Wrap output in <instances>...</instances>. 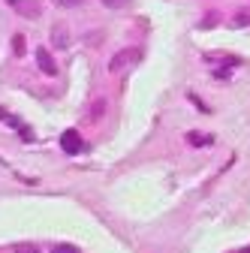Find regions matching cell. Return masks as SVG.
I'll use <instances>...</instances> for the list:
<instances>
[{
	"instance_id": "obj_1",
	"label": "cell",
	"mask_w": 250,
	"mask_h": 253,
	"mask_svg": "<svg viewBox=\"0 0 250 253\" xmlns=\"http://www.w3.org/2000/svg\"><path fill=\"white\" fill-rule=\"evenodd\" d=\"M6 6H9L12 12H18L21 18H40V15H42L40 0H6Z\"/></svg>"
},
{
	"instance_id": "obj_2",
	"label": "cell",
	"mask_w": 250,
	"mask_h": 253,
	"mask_svg": "<svg viewBox=\"0 0 250 253\" xmlns=\"http://www.w3.org/2000/svg\"><path fill=\"white\" fill-rule=\"evenodd\" d=\"M136 60H142V51H139V48H124V51H118V54L109 60V70L118 73V70L130 67V63H136Z\"/></svg>"
},
{
	"instance_id": "obj_3",
	"label": "cell",
	"mask_w": 250,
	"mask_h": 253,
	"mask_svg": "<svg viewBox=\"0 0 250 253\" xmlns=\"http://www.w3.org/2000/svg\"><path fill=\"white\" fill-rule=\"evenodd\" d=\"M60 148H64V154H79V151H84V142H82L79 130H64V136H60Z\"/></svg>"
},
{
	"instance_id": "obj_4",
	"label": "cell",
	"mask_w": 250,
	"mask_h": 253,
	"mask_svg": "<svg viewBox=\"0 0 250 253\" xmlns=\"http://www.w3.org/2000/svg\"><path fill=\"white\" fill-rule=\"evenodd\" d=\"M51 42H54V48H70V42H73L70 27L67 24H54L51 27Z\"/></svg>"
},
{
	"instance_id": "obj_5",
	"label": "cell",
	"mask_w": 250,
	"mask_h": 253,
	"mask_svg": "<svg viewBox=\"0 0 250 253\" xmlns=\"http://www.w3.org/2000/svg\"><path fill=\"white\" fill-rule=\"evenodd\" d=\"M37 63H40V70H42L45 76H57V63L51 60L48 48H37Z\"/></svg>"
},
{
	"instance_id": "obj_6",
	"label": "cell",
	"mask_w": 250,
	"mask_h": 253,
	"mask_svg": "<svg viewBox=\"0 0 250 253\" xmlns=\"http://www.w3.org/2000/svg\"><path fill=\"white\" fill-rule=\"evenodd\" d=\"M187 142L190 145H214V136H208V133H187Z\"/></svg>"
},
{
	"instance_id": "obj_7",
	"label": "cell",
	"mask_w": 250,
	"mask_h": 253,
	"mask_svg": "<svg viewBox=\"0 0 250 253\" xmlns=\"http://www.w3.org/2000/svg\"><path fill=\"white\" fill-rule=\"evenodd\" d=\"M103 115H106V100H97V103H93V106H90V121H93V124H97V121H100Z\"/></svg>"
},
{
	"instance_id": "obj_8",
	"label": "cell",
	"mask_w": 250,
	"mask_h": 253,
	"mask_svg": "<svg viewBox=\"0 0 250 253\" xmlns=\"http://www.w3.org/2000/svg\"><path fill=\"white\" fill-rule=\"evenodd\" d=\"M12 51H15L18 57L27 51V42H24V37H21V34H15V37H12Z\"/></svg>"
},
{
	"instance_id": "obj_9",
	"label": "cell",
	"mask_w": 250,
	"mask_h": 253,
	"mask_svg": "<svg viewBox=\"0 0 250 253\" xmlns=\"http://www.w3.org/2000/svg\"><path fill=\"white\" fill-rule=\"evenodd\" d=\"M12 253H40V247H37V244L21 241V244H15V247H12Z\"/></svg>"
},
{
	"instance_id": "obj_10",
	"label": "cell",
	"mask_w": 250,
	"mask_h": 253,
	"mask_svg": "<svg viewBox=\"0 0 250 253\" xmlns=\"http://www.w3.org/2000/svg\"><path fill=\"white\" fill-rule=\"evenodd\" d=\"M244 24H250V12H247V9H241V12L232 18V27H244Z\"/></svg>"
},
{
	"instance_id": "obj_11",
	"label": "cell",
	"mask_w": 250,
	"mask_h": 253,
	"mask_svg": "<svg viewBox=\"0 0 250 253\" xmlns=\"http://www.w3.org/2000/svg\"><path fill=\"white\" fill-rule=\"evenodd\" d=\"M51 253H82V250H79L76 244H54Z\"/></svg>"
},
{
	"instance_id": "obj_12",
	"label": "cell",
	"mask_w": 250,
	"mask_h": 253,
	"mask_svg": "<svg viewBox=\"0 0 250 253\" xmlns=\"http://www.w3.org/2000/svg\"><path fill=\"white\" fill-rule=\"evenodd\" d=\"M100 3H103L106 9H124V6L130 3V0H100Z\"/></svg>"
},
{
	"instance_id": "obj_13",
	"label": "cell",
	"mask_w": 250,
	"mask_h": 253,
	"mask_svg": "<svg viewBox=\"0 0 250 253\" xmlns=\"http://www.w3.org/2000/svg\"><path fill=\"white\" fill-rule=\"evenodd\" d=\"M54 3L60 6V9H76V6H82L84 0H54Z\"/></svg>"
},
{
	"instance_id": "obj_14",
	"label": "cell",
	"mask_w": 250,
	"mask_h": 253,
	"mask_svg": "<svg viewBox=\"0 0 250 253\" xmlns=\"http://www.w3.org/2000/svg\"><path fill=\"white\" fill-rule=\"evenodd\" d=\"M217 24V12H208V18L202 21V27H214Z\"/></svg>"
},
{
	"instance_id": "obj_15",
	"label": "cell",
	"mask_w": 250,
	"mask_h": 253,
	"mask_svg": "<svg viewBox=\"0 0 250 253\" xmlns=\"http://www.w3.org/2000/svg\"><path fill=\"white\" fill-rule=\"evenodd\" d=\"M3 118H6V115H3V109H0V121H3Z\"/></svg>"
},
{
	"instance_id": "obj_16",
	"label": "cell",
	"mask_w": 250,
	"mask_h": 253,
	"mask_svg": "<svg viewBox=\"0 0 250 253\" xmlns=\"http://www.w3.org/2000/svg\"><path fill=\"white\" fill-rule=\"evenodd\" d=\"M241 253H250V247H244V250H241Z\"/></svg>"
}]
</instances>
